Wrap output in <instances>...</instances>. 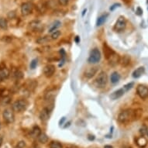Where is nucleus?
<instances>
[{"mask_svg": "<svg viewBox=\"0 0 148 148\" xmlns=\"http://www.w3.org/2000/svg\"><path fill=\"white\" fill-rule=\"evenodd\" d=\"M141 113H142L141 110H123L119 114L118 121L121 123H128L139 119Z\"/></svg>", "mask_w": 148, "mask_h": 148, "instance_id": "f257e3e1", "label": "nucleus"}, {"mask_svg": "<svg viewBox=\"0 0 148 148\" xmlns=\"http://www.w3.org/2000/svg\"><path fill=\"white\" fill-rule=\"evenodd\" d=\"M104 53L110 64L114 66L119 63L120 57L116 53L114 52L113 50L110 49L108 47H107V49L106 47H104Z\"/></svg>", "mask_w": 148, "mask_h": 148, "instance_id": "f03ea898", "label": "nucleus"}, {"mask_svg": "<svg viewBox=\"0 0 148 148\" xmlns=\"http://www.w3.org/2000/svg\"><path fill=\"white\" fill-rule=\"evenodd\" d=\"M28 102L26 99H19L14 102L12 105V109L14 112L17 113H22L27 109Z\"/></svg>", "mask_w": 148, "mask_h": 148, "instance_id": "7ed1b4c3", "label": "nucleus"}, {"mask_svg": "<svg viewBox=\"0 0 148 148\" xmlns=\"http://www.w3.org/2000/svg\"><path fill=\"white\" fill-rule=\"evenodd\" d=\"M3 117L6 123H13L15 121V115H14L13 110L10 109V108L6 109L3 111Z\"/></svg>", "mask_w": 148, "mask_h": 148, "instance_id": "20e7f679", "label": "nucleus"}, {"mask_svg": "<svg viewBox=\"0 0 148 148\" xmlns=\"http://www.w3.org/2000/svg\"><path fill=\"white\" fill-rule=\"evenodd\" d=\"M100 60H101V53L99 51V50L97 48L92 50L89 54V58L88 59V62L90 64H96L99 62Z\"/></svg>", "mask_w": 148, "mask_h": 148, "instance_id": "39448f33", "label": "nucleus"}, {"mask_svg": "<svg viewBox=\"0 0 148 148\" xmlns=\"http://www.w3.org/2000/svg\"><path fill=\"white\" fill-rule=\"evenodd\" d=\"M108 82V76L107 74L104 71H102L99 74L98 77L96 78V85L99 87V88H103L106 85Z\"/></svg>", "mask_w": 148, "mask_h": 148, "instance_id": "423d86ee", "label": "nucleus"}, {"mask_svg": "<svg viewBox=\"0 0 148 148\" xmlns=\"http://www.w3.org/2000/svg\"><path fill=\"white\" fill-rule=\"evenodd\" d=\"M126 27V20L123 17H119L114 26V30L117 33L123 32Z\"/></svg>", "mask_w": 148, "mask_h": 148, "instance_id": "0eeeda50", "label": "nucleus"}, {"mask_svg": "<svg viewBox=\"0 0 148 148\" xmlns=\"http://www.w3.org/2000/svg\"><path fill=\"white\" fill-rule=\"evenodd\" d=\"M137 92L138 96L142 99H146L148 98V88L145 85H138L137 88Z\"/></svg>", "mask_w": 148, "mask_h": 148, "instance_id": "6e6552de", "label": "nucleus"}, {"mask_svg": "<svg viewBox=\"0 0 148 148\" xmlns=\"http://www.w3.org/2000/svg\"><path fill=\"white\" fill-rule=\"evenodd\" d=\"M33 6L31 3H24L21 6V13L23 16H28L33 12Z\"/></svg>", "mask_w": 148, "mask_h": 148, "instance_id": "1a4fd4ad", "label": "nucleus"}, {"mask_svg": "<svg viewBox=\"0 0 148 148\" xmlns=\"http://www.w3.org/2000/svg\"><path fill=\"white\" fill-rule=\"evenodd\" d=\"M55 72V67L53 64H47L44 68V74L47 78H50Z\"/></svg>", "mask_w": 148, "mask_h": 148, "instance_id": "9d476101", "label": "nucleus"}, {"mask_svg": "<svg viewBox=\"0 0 148 148\" xmlns=\"http://www.w3.org/2000/svg\"><path fill=\"white\" fill-rule=\"evenodd\" d=\"M10 72L6 67H0V82L5 81L9 77Z\"/></svg>", "mask_w": 148, "mask_h": 148, "instance_id": "9b49d317", "label": "nucleus"}, {"mask_svg": "<svg viewBox=\"0 0 148 148\" xmlns=\"http://www.w3.org/2000/svg\"><path fill=\"white\" fill-rule=\"evenodd\" d=\"M55 96H56V89L55 88H50L45 93L44 98H45L46 101L50 102L54 100Z\"/></svg>", "mask_w": 148, "mask_h": 148, "instance_id": "f8f14e48", "label": "nucleus"}, {"mask_svg": "<svg viewBox=\"0 0 148 148\" xmlns=\"http://www.w3.org/2000/svg\"><path fill=\"white\" fill-rule=\"evenodd\" d=\"M124 93H125V90L123 89V88H119L118 90L113 92V93L110 95V99H113V100H115V99H119L120 97L123 96Z\"/></svg>", "mask_w": 148, "mask_h": 148, "instance_id": "ddd939ff", "label": "nucleus"}, {"mask_svg": "<svg viewBox=\"0 0 148 148\" xmlns=\"http://www.w3.org/2000/svg\"><path fill=\"white\" fill-rule=\"evenodd\" d=\"M50 117V110L47 108H44L40 113V118L42 122H47Z\"/></svg>", "mask_w": 148, "mask_h": 148, "instance_id": "4468645a", "label": "nucleus"}, {"mask_svg": "<svg viewBox=\"0 0 148 148\" xmlns=\"http://www.w3.org/2000/svg\"><path fill=\"white\" fill-rule=\"evenodd\" d=\"M98 72V68L97 67H92L88 68L85 72V76L87 78H92Z\"/></svg>", "mask_w": 148, "mask_h": 148, "instance_id": "2eb2a0df", "label": "nucleus"}, {"mask_svg": "<svg viewBox=\"0 0 148 148\" xmlns=\"http://www.w3.org/2000/svg\"><path fill=\"white\" fill-rule=\"evenodd\" d=\"M40 133H41V129L38 126H33V129H31V132H30V135L33 138H38Z\"/></svg>", "mask_w": 148, "mask_h": 148, "instance_id": "dca6fc26", "label": "nucleus"}, {"mask_svg": "<svg viewBox=\"0 0 148 148\" xmlns=\"http://www.w3.org/2000/svg\"><path fill=\"white\" fill-rule=\"evenodd\" d=\"M136 143L138 145V147H140L141 148L145 147L147 144V140H146V138L143 136L140 137H138L136 140Z\"/></svg>", "mask_w": 148, "mask_h": 148, "instance_id": "f3484780", "label": "nucleus"}, {"mask_svg": "<svg viewBox=\"0 0 148 148\" xmlns=\"http://www.w3.org/2000/svg\"><path fill=\"white\" fill-rule=\"evenodd\" d=\"M144 71H145V68L143 67H139L138 68H137L133 71V77L134 78H140L144 73Z\"/></svg>", "mask_w": 148, "mask_h": 148, "instance_id": "a211bd4d", "label": "nucleus"}, {"mask_svg": "<svg viewBox=\"0 0 148 148\" xmlns=\"http://www.w3.org/2000/svg\"><path fill=\"white\" fill-rule=\"evenodd\" d=\"M129 63H130V57L128 56V55H125L123 58H120L119 64H120L123 67H126Z\"/></svg>", "mask_w": 148, "mask_h": 148, "instance_id": "6ab92c4d", "label": "nucleus"}, {"mask_svg": "<svg viewBox=\"0 0 148 148\" xmlns=\"http://www.w3.org/2000/svg\"><path fill=\"white\" fill-rule=\"evenodd\" d=\"M109 17V14L108 13L103 14V15L100 16V17L98 18V19H97V22H96L97 27H100V26H102V25L103 24V23L106 22V20L107 17Z\"/></svg>", "mask_w": 148, "mask_h": 148, "instance_id": "aec40b11", "label": "nucleus"}, {"mask_svg": "<svg viewBox=\"0 0 148 148\" xmlns=\"http://www.w3.org/2000/svg\"><path fill=\"white\" fill-rule=\"evenodd\" d=\"M120 79V75L119 74L118 72H113V74H111V77H110V81H111V82L113 83V84H115V83H117L119 81Z\"/></svg>", "mask_w": 148, "mask_h": 148, "instance_id": "412c9836", "label": "nucleus"}, {"mask_svg": "<svg viewBox=\"0 0 148 148\" xmlns=\"http://www.w3.org/2000/svg\"><path fill=\"white\" fill-rule=\"evenodd\" d=\"M60 25H61V23H60V21H55V22L54 23H53L52 25H51V27H50L49 33H52L53 32H54V31H56V30H57V29H58V27H60Z\"/></svg>", "mask_w": 148, "mask_h": 148, "instance_id": "4be33fe9", "label": "nucleus"}, {"mask_svg": "<svg viewBox=\"0 0 148 148\" xmlns=\"http://www.w3.org/2000/svg\"><path fill=\"white\" fill-rule=\"evenodd\" d=\"M30 27L32 30H38L39 28L41 27V24H40V21H33L30 23Z\"/></svg>", "mask_w": 148, "mask_h": 148, "instance_id": "5701e85b", "label": "nucleus"}, {"mask_svg": "<svg viewBox=\"0 0 148 148\" xmlns=\"http://www.w3.org/2000/svg\"><path fill=\"white\" fill-rule=\"evenodd\" d=\"M38 140L41 143H47V141H48V137H47L46 133H41L40 135L38 137Z\"/></svg>", "mask_w": 148, "mask_h": 148, "instance_id": "b1692460", "label": "nucleus"}, {"mask_svg": "<svg viewBox=\"0 0 148 148\" xmlns=\"http://www.w3.org/2000/svg\"><path fill=\"white\" fill-rule=\"evenodd\" d=\"M8 27V22L5 18H0V29L6 30Z\"/></svg>", "mask_w": 148, "mask_h": 148, "instance_id": "393cba45", "label": "nucleus"}, {"mask_svg": "<svg viewBox=\"0 0 148 148\" xmlns=\"http://www.w3.org/2000/svg\"><path fill=\"white\" fill-rule=\"evenodd\" d=\"M0 101H1V103L3 105H8L10 101H11V97L9 96H4V97H1V99H0Z\"/></svg>", "mask_w": 148, "mask_h": 148, "instance_id": "a878e982", "label": "nucleus"}, {"mask_svg": "<svg viewBox=\"0 0 148 148\" xmlns=\"http://www.w3.org/2000/svg\"><path fill=\"white\" fill-rule=\"evenodd\" d=\"M50 148H63V146L58 141H52L50 143Z\"/></svg>", "mask_w": 148, "mask_h": 148, "instance_id": "bb28decb", "label": "nucleus"}, {"mask_svg": "<svg viewBox=\"0 0 148 148\" xmlns=\"http://www.w3.org/2000/svg\"><path fill=\"white\" fill-rule=\"evenodd\" d=\"M60 36V31H59V30H56V31H54V32H53L50 37H51L52 40H57V39H58Z\"/></svg>", "mask_w": 148, "mask_h": 148, "instance_id": "cd10ccee", "label": "nucleus"}, {"mask_svg": "<svg viewBox=\"0 0 148 148\" xmlns=\"http://www.w3.org/2000/svg\"><path fill=\"white\" fill-rule=\"evenodd\" d=\"M140 134L142 135V136H144V135L147 134V133H148L147 127L146 126H144V125L141 126L140 129Z\"/></svg>", "mask_w": 148, "mask_h": 148, "instance_id": "c85d7f7f", "label": "nucleus"}, {"mask_svg": "<svg viewBox=\"0 0 148 148\" xmlns=\"http://www.w3.org/2000/svg\"><path fill=\"white\" fill-rule=\"evenodd\" d=\"M50 40V38H48V37H42V38H40L38 39L37 42L38 43V44H45V43H47Z\"/></svg>", "mask_w": 148, "mask_h": 148, "instance_id": "c756f323", "label": "nucleus"}, {"mask_svg": "<svg viewBox=\"0 0 148 148\" xmlns=\"http://www.w3.org/2000/svg\"><path fill=\"white\" fill-rule=\"evenodd\" d=\"M133 85H134V83L133 82L128 83V84H126V85H124L123 89L125 90V92H127V91H129V89H131V88L133 87Z\"/></svg>", "mask_w": 148, "mask_h": 148, "instance_id": "7c9ffc66", "label": "nucleus"}, {"mask_svg": "<svg viewBox=\"0 0 148 148\" xmlns=\"http://www.w3.org/2000/svg\"><path fill=\"white\" fill-rule=\"evenodd\" d=\"M37 65V59H33L31 62H30V68L31 69H35Z\"/></svg>", "mask_w": 148, "mask_h": 148, "instance_id": "2f4dec72", "label": "nucleus"}, {"mask_svg": "<svg viewBox=\"0 0 148 148\" xmlns=\"http://www.w3.org/2000/svg\"><path fill=\"white\" fill-rule=\"evenodd\" d=\"M58 1H59V3L61 6H67L71 3V0H58Z\"/></svg>", "mask_w": 148, "mask_h": 148, "instance_id": "473e14b6", "label": "nucleus"}, {"mask_svg": "<svg viewBox=\"0 0 148 148\" xmlns=\"http://www.w3.org/2000/svg\"><path fill=\"white\" fill-rule=\"evenodd\" d=\"M25 147H26V143L24 141H20L17 143L16 148H24Z\"/></svg>", "mask_w": 148, "mask_h": 148, "instance_id": "72a5a7b5", "label": "nucleus"}, {"mask_svg": "<svg viewBox=\"0 0 148 148\" xmlns=\"http://www.w3.org/2000/svg\"><path fill=\"white\" fill-rule=\"evenodd\" d=\"M142 13H143V10L140 8V7H138L137 9V14L138 15V16H141Z\"/></svg>", "mask_w": 148, "mask_h": 148, "instance_id": "f704fd0d", "label": "nucleus"}, {"mask_svg": "<svg viewBox=\"0 0 148 148\" xmlns=\"http://www.w3.org/2000/svg\"><path fill=\"white\" fill-rule=\"evenodd\" d=\"M64 121H65V117H62V119L59 121V124H60V125H63L64 122Z\"/></svg>", "mask_w": 148, "mask_h": 148, "instance_id": "c9c22d12", "label": "nucleus"}, {"mask_svg": "<svg viewBox=\"0 0 148 148\" xmlns=\"http://www.w3.org/2000/svg\"><path fill=\"white\" fill-rule=\"evenodd\" d=\"M120 6V5H119V4H114V5H113V6L110 8V9H111V10H113V9H114L116 6Z\"/></svg>", "mask_w": 148, "mask_h": 148, "instance_id": "e433bc0d", "label": "nucleus"}, {"mask_svg": "<svg viewBox=\"0 0 148 148\" xmlns=\"http://www.w3.org/2000/svg\"><path fill=\"white\" fill-rule=\"evenodd\" d=\"M70 125H71V122H68V123H66V125L64 126V129H66L67 127L70 126Z\"/></svg>", "mask_w": 148, "mask_h": 148, "instance_id": "4c0bfd02", "label": "nucleus"}, {"mask_svg": "<svg viewBox=\"0 0 148 148\" xmlns=\"http://www.w3.org/2000/svg\"><path fill=\"white\" fill-rule=\"evenodd\" d=\"M3 137L0 135V147H1L2 144H3Z\"/></svg>", "mask_w": 148, "mask_h": 148, "instance_id": "58836bf2", "label": "nucleus"}, {"mask_svg": "<svg viewBox=\"0 0 148 148\" xmlns=\"http://www.w3.org/2000/svg\"><path fill=\"white\" fill-rule=\"evenodd\" d=\"M88 140H95V137L94 136H88Z\"/></svg>", "mask_w": 148, "mask_h": 148, "instance_id": "ea45409f", "label": "nucleus"}, {"mask_svg": "<svg viewBox=\"0 0 148 148\" xmlns=\"http://www.w3.org/2000/svg\"><path fill=\"white\" fill-rule=\"evenodd\" d=\"M104 148H113V146H111V145H106L104 147Z\"/></svg>", "mask_w": 148, "mask_h": 148, "instance_id": "a19ab883", "label": "nucleus"}, {"mask_svg": "<svg viewBox=\"0 0 148 148\" xmlns=\"http://www.w3.org/2000/svg\"><path fill=\"white\" fill-rule=\"evenodd\" d=\"M75 40H76V42H77V43H78V42H79V39H78V37H76V39H75Z\"/></svg>", "mask_w": 148, "mask_h": 148, "instance_id": "79ce46f5", "label": "nucleus"}, {"mask_svg": "<svg viewBox=\"0 0 148 148\" xmlns=\"http://www.w3.org/2000/svg\"><path fill=\"white\" fill-rule=\"evenodd\" d=\"M126 148H131V147H126Z\"/></svg>", "mask_w": 148, "mask_h": 148, "instance_id": "37998d69", "label": "nucleus"}, {"mask_svg": "<svg viewBox=\"0 0 148 148\" xmlns=\"http://www.w3.org/2000/svg\"><path fill=\"white\" fill-rule=\"evenodd\" d=\"M147 134H148V133H147Z\"/></svg>", "mask_w": 148, "mask_h": 148, "instance_id": "c03bdc74", "label": "nucleus"}]
</instances>
